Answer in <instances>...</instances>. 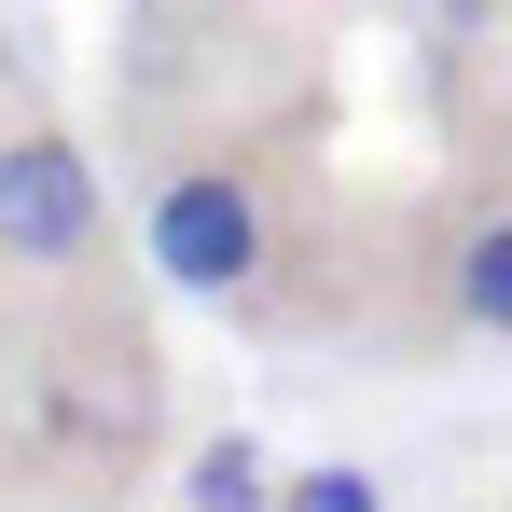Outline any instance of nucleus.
<instances>
[{
	"label": "nucleus",
	"mask_w": 512,
	"mask_h": 512,
	"mask_svg": "<svg viewBox=\"0 0 512 512\" xmlns=\"http://www.w3.org/2000/svg\"><path fill=\"white\" fill-rule=\"evenodd\" d=\"M139 236L167 263V291L263 305V277H277V167L263 153H194V167H167V194H153Z\"/></svg>",
	"instance_id": "nucleus-1"
},
{
	"label": "nucleus",
	"mask_w": 512,
	"mask_h": 512,
	"mask_svg": "<svg viewBox=\"0 0 512 512\" xmlns=\"http://www.w3.org/2000/svg\"><path fill=\"white\" fill-rule=\"evenodd\" d=\"M0 250L42 263V277H70V263L97 250V167L56 139V125L0 139Z\"/></svg>",
	"instance_id": "nucleus-2"
},
{
	"label": "nucleus",
	"mask_w": 512,
	"mask_h": 512,
	"mask_svg": "<svg viewBox=\"0 0 512 512\" xmlns=\"http://www.w3.org/2000/svg\"><path fill=\"white\" fill-rule=\"evenodd\" d=\"M429 333H512V194L429 236Z\"/></svg>",
	"instance_id": "nucleus-3"
},
{
	"label": "nucleus",
	"mask_w": 512,
	"mask_h": 512,
	"mask_svg": "<svg viewBox=\"0 0 512 512\" xmlns=\"http://www.w3.org/2000/svg\"><path fill=\"white\" fill-rule=\"evenodd\" d=\"M194 512H263V457L250 443H208L194 457Z\"/></svg>",
	"instance_id": "nucleus-4"
},
{
	"label": "nucleus",
	"mask_w": 512,
	"mask_h": 512,
	"mask_svg": "<svg viewBox=\"0 0 512 512\" xmlns=\"http://www.w3.org/2000/svg\"><path fill=\"white\" fill-rule=\"evenodd\" d=\"M291 512H374V471H291Z\"/></svg>",
	"instance_id": "nucleus-5"
},
{
	"label": "nucleus",
	"mask_w": 512,
	"mask_h": 512,
	"mask_svg": "<svg viewBox=\"0 0 512 512\" xmlns=\"http://www.w3.org/2000/svg\"><path fill=\"white\" fill-rule=\"evenodd\" d=\"M443 28H485V0H443Z\"/></svg>",
	"instance_id": "nucleus-6"
},
{
	"label": "nucleus",
	"mask_w": 512,
	"mask_h": 512,
	"mask_svg": "<svg viewBox=\"0 0 512 512\" xmlns=\"http://www.w3.org/2000/svg\"><path fill=\"white\" fill-rule=\"evenodd\" d=\"M208 14H250V0H208Z\"/></svg>",
	"instance_id": "nucleus-7"
}]
</instances>
